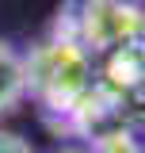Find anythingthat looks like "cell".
<instances>
[{"instance_id":"cell-3","label":"cell","mask_w":145,"mask_h":153,"mask_svg":"<svg viewBox=\"0 0 145 153\" xmlns=\"http://www.w3.org/2000/svg\"><path fill=\"white\" fill-rule=\"evenodd\" d=\"M69 123H72V130L80 134V138H88V142H99V138H107V134H115V130H130L126 96L111 92L107 84L95 80L88 92L72 103Z\"/></svg>"},{"instance_id":"cell-4","label":"cell","mask_w":145,"mask_h":153,"mask_svg":"<svg viewBox=\"0 0 145 153\" xmlns=\"http://www.w3.org/2000/svg\"><path fill=\"white\" fill-rule=\"evenodd\" d=\"M99 84H107L111 92H118V96L138 92L145 84V42H130L122 50H111Z\"/></svg>"},{"instance_id":"cell-6","label":"cell","mask_w":145,"mask_h":153,"mask_svg":"<svg viewBox=\"0 0 145 153\" xmlns=\"http://www.w3.org/2000/svg\"><path fill=\"white\" fill-rule=\"evenodd\" d=\"M88 149L92 153H145L141 146H138L134 130H115V134H107V138H99V142H92Z\"/></svg>"},{"instance_id":"cell-5","label":"cell","mask_w":145,"mask_h":153,"mask_svg":"<svg viewBox=\"0 0 145 153\" xmlns=\"http://www.w3.org/2000/svg\"><path fill=\"white\" fill-rule=\"evenodd\" d=\"M23 96H27V69H23V54H16L8 42H0V115L12 111Z\"/></svg>"},{"instance_id":"cell-8","label":"cell","mask_w":145,"mask_h":153,"mask_svg":"<svg viewBox=\"0 0 145 153\" xmlns=\"http://www.w3.org/2000/svg\"><path fill=\"white\" fill-rule=\"evenodd\" d=\"M54 153H92L88 146H61V149H54Z\"/></svg>"},{"instance_id":"cell-1","label":"cell","mask_w":145,"mask_h":153,"mask_svg":"<svg viewBox=\"0 0 145 153\" xmlns=\"http://www.w3.org/2000/svg\"><path fill=\"white\" fill-rule=\"evenodd\" d=\"M23 69H27V92L42 107L61 115H69L72 103L95 84L92 80V54L80 46V38L72 31H61V27L23 57Z\"/></svg>"},{"instance_id":"cell-7","label":"cell","mask_w":145,"mask_h":153,"mask_svg":"<svg viewBox=\"0 0 145 153\" xmlns=\"http://www.w3.org/2000/svg\"><path fill=\"white\" fill-rule=\"evenodd\" d=\"M0 153H35L27 138H19L12 130H0Z\"/></svg>"},{"instance_id":"cell-2","label":"cell","mask_w":145,"mask_h":153,"mask_svg":"<svg viewBox=\"0 0 145 153\" xmlns=\"http://www.w3.org/2000/svg\"><path fill=\"white\" fill-rule=\"evenodd\" d=\"M76 38L88 54H111L130 42H145V8L134 0H80Z\"/></svg>"}]
</instances>
